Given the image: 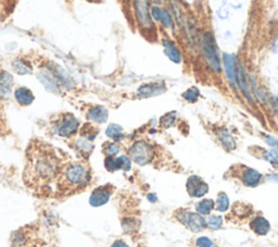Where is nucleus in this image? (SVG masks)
Returning a JSON list of instances; mask_svg holds the SVG:
<instances>
[{
  "mask_svg": "<svg viewBox=\"0 0 278 247\" xmlns=\"http://www.w3.org/2000/svg\"><path fill=\"white\" fill-rule=\"evenodd\" d=\"M60 160L55 151L47 144L36 143L30 145L27 152L25 180L31 183L49 182L58 176Z\"/></svg>",
  "mask_w": 278,
  "mask_h": 247,
  "instance_id": "f257e3e1",
  "label": "nucleus"
},
{
  "mask_svg": "<svg viewBox=\"0 0 278 247\" xmlns=\"http://www.w3.org/2000/svg\"><path fill=\"white\" fill-rule=\"evenodd\" d=\"M133 16L135 30L150 42L158 41V27L151 15V4L148 0H133Z\"/></svg>",
  "mask_w": 278,
  "mask_h": 247,
  "instance_id": "f03ea898",
  "label": "nucleus"
},
{
  "mask_svg": "<svg viewBox=\"0 0 278 247\" xmlns=\"http://www.w3.org/2000/svg\"><path fill=\"white\" fill-rule=\"evenodd\" d=\"M92 172L84 163H71L65 166L59 179V187L64 192H72L86 187L90 183Z\"/></svg>",
  "mask_w": 278,
  "mask_h": 247,
  "instance_id": "7ed1b4c3",
  "label": "nucleus"
},
{
  "mask_svg": "<svg viewBox=\"0 0 278 247\" xmlns=\"http://www.w3.org/2000/svg\"><path fill=\"white\" fill-rule=\"evenodd\" d=\"M200 49H201L202 59L208 70L214 74H220L223 69V63L220 57L218 42H216L214 34L211 31L204 32L201 35Z\"/></svg>",
  "mask_w": 278,
  "mask_h": 247,
  "instance_id": "20e7f679",
  "label": "nucleus"
},
{
  "mask_svg": "<svg viewBox=\"0 0 278 247\" xmlns=\"http://www.w3.org/2000/svg\"><path fill=\"white\" fill-rule=\"evenodd\" d=\"M129 157L137 165L144 166L151 163L154 157V150L150 143L139 140L133 143L129 149Z\"/></svg>",
  "mask_w": 278,
  "mask_h": 247,
  "instance_id": "39448f33",
  "label": "nucleus"
},
{
  "mask_svg": "<svg viewBox=\"0 0 278 247\" xmlns=\"http://www.w3.org/2000/svg\"><path fill=\"white\" fill-rule=\"evenodd\" d=\"M54 128L55 132H57L60 137L71 138L79 131L80 123L74 115L65 113L61 115V117H59L57 123H55Z\"/></svg>",
  "mask_w": 278,
  "mask_h": 247,
  "instance_id": "423d86ee",
  "label": "nucleus"
},
{
  "mask_svg": "<svg viewBox=\"0 0 278 247\" xmlns=\"http://www.w3.org/2000/svg\"><path fill=\"white\" fill-rule=\"evenodd\" d=\"M176 218L181 223L184 224L192 232H200L207 226V220H204L202 215L199 212L192 211H181L177 212Z\"/></svg>",
  "mask_w": 278,
  "mask_h": 247,
  "instance_id": "0eeeda50",
  "label": "nucleus"
},
{
  "mask_svg": "<svg viewBox=\"0 0 278 247\" xmlns=\"http://www.w3.org/2000/svg\"><path fill=\"white\" fill-rule=\"evenodd\" d=\"M222 63H223L224 73L227 82H229L232 88L238 89V85H237L238 62L236 60V57L231 53H224L223 59H222Z\"/></svg>",
  "mask_w": 278,
  "mask_h": 247,
  "instance_id": "6e6552de",
  "label": "nucleus"
},
{
  "mask_svg": "<svg viewBox=\"0 0 278 247\" xmlns=\"http://www.w3.org/2000/svg\"><path fill=\"white\" fill-rule=\"evenodd\" d=\"M187 192L191 198H202L209 192V185L198 176L188 178L186 183Z\"/></svg>",
  "mask_w": 278,
  "mask_h": 247,
  "instance_id": "1a4fd4ad",
  "label": "nucleus"
},
{
  "mask_svg": "<svg viewBox=\"0 0 278 247\" xmlns=\"http://www.w3.org/2000/svg\"><path fill=\"white\" fill-rule=\"evenodd\" d=\"M131 159L126 155H121L119 157L115 156H105L104 166L109 171H116V170H124L127 171L131 169L132 163Z\"/></svg>",
  "mask_w": 278,
  "mask_h": 247,
  "instance_id": "9d476101",
  "label": "nucleus"
},
{
  "mask_svg": "<svg viewBox=\"0 0 278 247\" xmlns=\"http://www.w3.org/2000/svg\"><path fill=\"white\" fill-rule=\"evenodd\" d=\"M112 188L110 185H103L94 189L90 198V203L93 207H99L108 203L112 194Z\"/></svg>",
  "mask_w": 278,
  "mask_h": 247,
  "instance_id": "9b49d317",
  "label": "nucleus"
},
{
  "mask_svg": "<svg viewBox=\"0 0 278 247\" xmlns=\"http://www.w3.org/2000/svg\"><path fill=\"white\" fill-rule=\"evenodd\" d=\"M162 44H163V48H164V53L166 54V57H168L172 62H174V63L179 64L183 61V54L181 49L177 46V43L173 41V39H171L170 37H164L162 39Z\"/></svg>",
  "mask_w": 278,
  "mask_h": 247,
  "instance_id": "f8f14e48",
  "label": "nucleus"
},
{
  "mask_svg": "<svg viewBox=\"0 0 278 247\" xmlns=\"http://www.w3.org/2000/svg\"><path fill=\"white\" fill-rule=\"evenodd\" d=\"M14 80L10 73L0 72V100H8L12 94Z\"/></svg>",
  "mask_w": 278,
  "mask_h": 247,
  "instance_id": "ddd939ff",
  "label": "nucleus"
},
{
  "mask_svg": "<svg viewBox=\"0 0 278 247\" xmlns=\"http://www.w3.org/2000/svg\"><path fill=\"white\" fill-rule=\"evenodd\" d=\"M165 90H166V85L162 82H149L140 86V88L138 89V94L142 98H149V97H153V95L163 93Z\"/></svg>",
  "mask_w": 278,
  "mask_h": 247,
  "instance_id": "4468645a",
  "label": "nucleus"
},
{
  "mask_svg": "<svg viewBox=\"0 0 278 247\" xmlns=\"http://www.w3.org/2000/svg\"><path fill=\"white\" fill-rule=\"evenodd\" d=\"M237 85H238V89H240L244 97L248 99V101H250V102H253L252 93H251V90H250V86H249V82H248L246 70H244L242 63H238Z\"/></svg>",
  "mask_w": 278,
  "mask_h": 247,
  "instance_id": "2eb2a0df",
  "label": "nucleus"
},
{
  "mask_svg": "<svg viewBox=\"0 0 278 247\" xmlns=\"http://www.w3.org/2000/svg\"><path fill=\"white\" fill-rule=\"evenodd\" d=\"M240 179L246 187L254 188L261 182L262 175L258 170L253 169V168H244L240 173Z\"/></svg>",
  "mask_w": 278,
  "mask_h": 247,
  "instance_id": "dca6fc26",
  "label": "nucleus"
},
{
  "mask_svg": "<svg viewBox=\"0 0 278 247\" xmlns=\"http://www.w3.org/2000/svg\"><path fill=\"white\" fill-rule=\"evenodd\" d=\"M14 98L16 100V102L22 106L31 105L35 100L34 94H33L31 89L26 88V87L16 88L14 91Z\"/></svg>",
  "mask_w": 278,
  "mask_h": 247,
  "instance_id": "f3484780",
  "label": "nucleus"
},
{
  "mask_svg": "<svg viewBox=\"0 0 278 247\" xmlns=\"http://www.w3.org/2000/svg\"><path fill=\"white\" fill-rule=\"evenodd\" d=\"M250 227L253 230L254 233L258 235H265L270 232L271 230V224L266 220L264 217H255L253 220L250 223Z\"/></svg>",
  "mask_w": 278,
  "mask_h": 247,
  "instance_id": "a211bd4d",
  "label": "nucleus"
},
{
  "mask_svg": "<svg viewBox=\"0 0 278 247\" xmlns=\"http://www.w3.org/2000/svg\"><path fill=\"white\" fill-rule=\"evenodd\" d=\"M87 117L94 123L102 124L108 120V111L105 110L103 106H100V105L93 106V108L88 111Z\"/></svg>",
  "mask_w": 278,
  "mask_h": 247,
  "instance_id": "6ab92c4d",
  "label": "nucleus"
},
{
  "mask_svg": "<svg viewBox=\"0 0 278 247\" xmlns=\"http://www.w3.org/2000/svg\"><path fill=\"white\" fill-rule=\"evenodd\" d=\"M215 203L213 200L211 199H203L196 204V209L197 212H199L200 215L202 216H208L211 214V211L214 209Z\"/></svg>",
  "mask_w": 278,
  "mask_h": 247,
  "instance_id": "aec40b11",
  "label": "nucleus"
},
{
  "mask_svg": "<svg viewBox=\"0 0 278 247\" xmlns=\"http://www.w3.org/2000/svg\"><path fill=\"white\" fill-rule=\"evenodd\" d=\"M160 23L165 30H173L174 29V16L172 14L171 11L166 8H162V12H161V19Z\"/></svg>",
  "mask_w": 278,
  "mask_h": 247,
  "instance_id": "412c9836",
  "label": "nucleus"
},
{
  "mask_svg": "<svg viewBox=\"0 0 278 247\" xmlns=\"http://www.w3.org/2000/svg\"><path fill=\"white\" fill-rule=\"evenodd\" d=\"M219 140L221 141V143L224 145V147L227 150H233L236 148V141L232 134L226 130V129H223V130H220L218 133Z\"/></svg>",
  "mask_w": 278,
  "mask_h": 247,
  "instance_id": "4be33fe9",
  "label": "nucleus"
},
{
  "mask_svg": "<svg viewBox=\"0 0 278 247\" xmlns=\"http://www.w3.org/2000/svg\"><path fill=\"white\" fill-rule=\"evenodd\" d=\"M105 134L116 143L124 139V134L123 131H122V128L119 125H115V124H111V125L107 128V130H105Z\"/></svg>",
  "mask_w": 278,
  "mask_h": 247,
  "instance_id": "5701e85b",
  "label": "nucleus"
},
{
  "mask_svg": "<svg viewBox=\"0 0 278 247\" xmlns=\"http://www.w3.org/2000/svg\"><path fill=\"white\" fill-rule=\"evenodd\" d=\"M12 69L16 74H19V75H26V74H31L32 73L31 65L23 59L15 60L12 63Z\"/></svg>",
  "mask_w": 278,
  "mask_h": 247,
  "instance_id": "b1692460",
  "label": "nucleus"
},
{
  "mask_svg": "<svg viewBox=\"0 0 278 247\" xmlns=\"http://www.w3.org/2000/svg\"><path fill=\"white\" fill-rule=\"evenodd\" d=\"M120 3L130 26H135L134 16H133V0H120Z\"/></svg>",
  "mask_w": 278,
  "mask_h": 247,
  "instance_id": "393cba45",
  "label": "nucleus"
},
{
  "mask_svg": "<svg viewBox=\"0 0 278 247\" xmlns=\"http://www.w3.org/2000/svg\"><path fill=\"white\" fill-rule=\"evenodd\" d=\"M215 208L216 210H219L221 212L226 211L230 208V199L226 193L221 192L218 195V199H216L215 202Z\"/></svg>",
  "mask_w": 278,
  "mask_h": 247,
  "instance_id": "a878e982",
  "label": "nucleus"
},
{
  "mask_svg": "<svg viewBox=\"0 0 278 247\" xmlns=\"http://www.w3.org/2000/svg\"><path fill=\"white\" fill-rule=\"evenodd\" d=\"M97 133H98L97 128H93L91 124H85L81 129V136L83 138L90 140V141H93V140L96 138Z\"/></svg>",
  "mask_w": 278,
  "mask_h": 247,
  "instance_id": "bb28decb",
  "label": "nucleus"
},
{
  "mask_svg": "<svg viewBox=\"0 0 278 247\" xmlns=\"http://www.w3.org/2000/svg\"><path fill=\"white\" fill-rule=\"evenodd\" d=\"M182 95H183V98L187 101V102L194 103V102H197L200 97V91L197 87H190V88H188Z\"/></svg>",
  "mask_w": 278,
  "mask_h": 247,
  "instance_id": "cd10ccee",
  "label": "nucleus"
},
{
  "mask_svg": "<svg viewBox=\"0 0 278 247\" xmlns=\"http://www.w3.org/2000/svg\"><path fill=\"white\" fill-rule=\"evenodd\" d=\"M102 151L105 156H116L120 153V147L116 142H104L102 145Z\"/></svg>",
  "mask_w": 278,
  "mask_h": 247,
  "instance_id": "c85d7f7f",
  "label": "nucleus"
},
{
  "mask_svg": "<svg viewBox=\"0 0 278 247\" xmlns=\"http://www.w3.org/2000/svg\"><path fill=\"white\" fill-rule=\"evenodd\" d=\"M223 226V218L218 215H212L207 219V227L211 230H219Z\"/></svg>",
  "mask_w": 278,
  "mask_h": 247,
  "instance_id": "c756f323",
  "label": "nucleus"
},
{
  "mask_svg": "<svg viewBox=\"0 0 278 247\" xmlns=\"http://www.w3.org/2000/svg\"><path fill=\"white\" fill-rule=\"evenodd\" d=\"M176 121V112H170V113L162 116V119L160 120V126L162 128H170L174 125Z\"/></svg>",
  "mask_w": 278,
  "mask_h": 247,
  "instance_id": "7c9ffc66",
  "label": "nucleus"
},
{
  "mask_svg": "<svg viewBox=\"0 0 278 247\" xmlns=\"http://www.w3.org/2000/svg\"><path fill=\"white\" fill-rule=\"evenodd\" d=\"M263 159L269 162L270 164L274 165V166H278V152L275 150H269L265 151L263 154Z\"/></svg>",
  "mask_w": 278,
  "mask_h": 247,
  "instance_id": "2f4dec72",
  "label": "nucleus"
},
{
  "mask_svg": "<svg viewBox=\"0 0 278 247\" xmlns=\"http://www.w3.org/2000/svg\"><path fill=\"white\" fill-rule=\"evenodd\" d=\"M122 226H123V229L125 230L126 232H130V231H134V230L137 228L136 227V220L135 219H130L127 218L122 223Z\"/></svg>",
  "mask_w": 278,
  "mask_h": 247,
  "instance_id": "473e14b6",
  "label": "nucleus"
},
{
  "mask_svg": "<svg viewBox=\"0 0 278 247\" xmlns=\"http://www.w3.org/2000/svg\"><path fill=\"white\" fill-rule=\"evenodd\" d=\"M196 244L198 247H213V242L209 238L201 237L197 239Z\"/></svg>",
  "mask_w": 278,
  "mask_h": 247,
  "instance_id": "72a5a7b5",
  "label": "nucleus"
},
{
  "mask_svg": "<svg viewBox=\"0 0 278 247\" xmlns=\"http://www.w3.org/2000/svg\"><path fill=\"white\" fill-rule=\"evenodd\" d=\"M16 0H3V7L4 10H8L9 12L12 9H14V5H15Z\"/></svg>",
  "mask_w": 278,
  "mask_h": 247,
  "instance_id": "f704fd0d",
  "label": "nucleus"
},
{
  "mask_svg": "<svg viewBox=\"0 0 278 247\" xmlns=\"http://www.w3.org/2000/svg\"><path fill=\"white\" fill-rule=\"evenodd\" d=\"M265 141H266V143H268V144L270 145V147H272V148H277V147H278V140L275 139V138H273L272 136H266Z\"/></svg>",
  "mask_w": 278,
  "mask_h": 247,
  "instance_id": "c9c22d12",
  "label": "nucleus"
},
{
  "mask_svg": "<svg viewBox=\"0 0 278 247\" xmlns=\"http://www.w3.org/2000/svg\"><path fill=\"white\" fill-rule=\"evenodd\" d=\"M111 247H129V245H127L124 241H122V240H118V241H115V242L111 245Z\"/></svg>",
  "mask_w": 278,
  "mask_h": 247,
  "instance_id": "e433bc0d",
  "label": "nucleus"
},
{
  "mask_svg": "<svg viewBox=\"0 0 278 247\" xmlns=\"http://www.w3.org/2000/svg\"><path fill=\"white\" fill-rule=\"evenodd\" d=\"M268 180L272 182H278V172L274 173V175H271L268 177Z\"/></svg>",
  "mask_w": 278,
  "mask_h": 247,
  "instance_id": "4c0bfd02",
  "label": "nucleus"
},
{
  "mask_svg": "<svg viewBox=\"0 0 278 247\" xmlns=\"http://www.w3.org/2000/svg\"><path fill=\"white\" fill-rule=\"evenodd\" d=\"M148 200H149L150 202H152V203H154V202H157V201H158L157 195H155V194H149V195H148Z\"/></svg>",
  "mask_w": 278,
  "mask_h": 247,
  "instance_id": "58836bf2",
  "label": "nucleus"
},
{
  "mask_svg": "<svg viewBox=\"0 0 278 247\" xmlns=\"http://www.w3.org/2000/svg\"><path fill=\"white\" fill-rule=\"evenodd\" d=\"M87 1H90V2H100L101 0H87Z\"/></svg>",
  "mask_w": 278,
  "mask_h": 247,
  "instance_id": "ea45409f",
  "label": "nucleus"
},
{
  "mask_svg": "<svg viewBox=\"0 0 278 247\" xmlns=\"http://www.w3.org/2000/svg\"><path fill=\"white\" fill-rule=\"evenodd\" d=\"M0 2H2V3H3V0H0Z\"/></svg>",
  "mask_w": 278,
  "mask_h": 247,
  "instance_id": "a19ab883",
  "label": "nucleus"
}]
</instances>
